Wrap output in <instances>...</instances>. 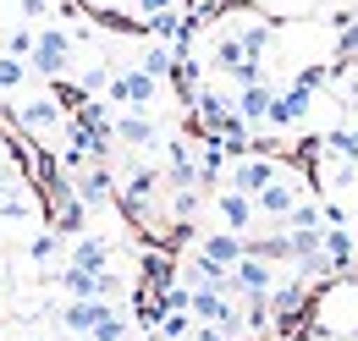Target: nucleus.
<instances>
[{"label": "nucleus", "mask_w": 358, "mask_h": 341, "mask_svg": "<svg viewBox=\"0 0 358 341\" xmlns=\"http://www.w3.org/2000/svg\"><path fill=\"white\" fill-rule=\"evenodd\" d=\"M275 160H265V154H243V160H231V170H226V187L231 193H243V198H254L259 187H270V176H275Z\"/></svg>", "instance_id": "obj_3"}, {"label": "nucleus", "mask_w": 358, "mask_h": 341, "mask_svg": "<svg viewBox=\"0 0 358 341\" xmlns=\"http://www.w3.org/2000/svg\"><path fill=\"white\" fill-rule=\"evenodd\" d=\"M275 275H281V270H275L270 259H259V254H243L237 264H231V281H226V286H237L243 298H265Z\"/></svg>", "instance_id": "obj_4"}, {"label": "nucleus", "mask_w": 358, "mask_h": 341, "mask_svg": "<svg viewBox=\"0 0 358 341\" xmlns=\"http://www.w3.org/2000/svg\"><path fill=\"white\" fill-rule=\"evenodd\" d=\"M199 259H210V264L231 270V264L243 259V237H237V231H215V237H204V242H199Z\"/></svg>", "instance_id": "obj_15"}, {"label": "nucleus", "mask_w": 358, "mask_h": 341, "mask_svg": "<svg viewBox=\"0 0 358 341\" xmlns=\"http://www.w3.org/2000/svg\"><path fill=\"white\" fill-rule=\"evenodd\" d=\"M105 83H110V72H105V66H89V72H83V88H89V94H99Z\"/></svg>", "instance_id": "obj_33"}, {"label": "nucleus", "mask_w": 358, "mask_h": 341, "mask_svg": "<svg viewBox=\"0 0 358 341\" xmlns=\"http://www.w3.org/2000/svg\"><path fill=\"white\" fill-rule=\"evenodd\" d=\"M110 138H116V143H138V149H143V143H155V138H160V127H155L149 116H116V122H110Z\"/></svg>", "instance_id": "obj_17"}, {"label": "nucleus", "mask_w": 358, "mask_h": 341, "mask_svg": "<svg viewBox=\"0 0 358 341\" xmlns=\"http://www.w3.org/2000/svg\"><path fill=\"white\" fill-rule=\"evenodd\" d=\"M0 220H34V198L6 193V198H0Z\"/></svg>", "instance_id": "obj_28"}, {"label": "nucleus", "mask_w": 358, "mask_h": 341, "mask_svg": "<svg viewBox=\"0 0 358 341\" xmlns=\"http://www.w3.org/2000/svg\"><path fill=\"white\" fill-rule=\"evenodd\" d=\"M22 6V17H50V0H17Z\"/></svg>", "instance_id": "obj_34"}, {"label": "nucleus", "mask_w": 358, "mask_h": 341, "mask_svg": "<svg viewBox=\"0 0 358 341\" xmlns=\"http://www.w3.org/2000/svg\"><path fill=\"white\" fill-rule=\"evenodd\" d=\"M122 336H127V314L110 303V314H105V319H99V325L89 331V341H122Z\"/></svg>", "instance_id": "obj_25"}, {"label": "nucleus", "mask_w": 358, "mask_h": 341, "mask_svg": "<svg viewBox=\"0 0 358 341\" xmlns=\"http://www.w3.org/2000/svg\"><path fill=\"white\" fill-rule=\"evenodd\" d=\"M187 314L210 331H237V308L226 303V286H187Z\"/></svg>", "instance_id": "obj_2"}, {"label": "nucleus", "mask_w": 358, "mask_h": 341, "mask_svg": "<svg viewBox=\"0 0 358 341\" xmlns=\"http://www.w3.org/2000/svg\"><path fill=\"white\" fill-rule=\"evenodd\" d=\"M105 314H110V303H105V298H72V303H66V314H61V325H66L72 336H89Z\"/></svg>", "instance_id": "obj_10"}, {"label": "nucleus", "mask_w": 358, "mask_h": 341, "mask_svg": "<svg viewBox=\"0 0 358 341\" xmlns=\"http://www.w3.org/2000/svg\"><path fill=\"white\" fill-rule=\"evenodd\" d=\"M281 220H287V231H320V226H325V215L314 210V204H303V198L281 215Z\"/></svg>", "instance_id": "obj_23"}, {"label": "nucleus", "mask_w": 358, "mask_h": 341, "mask_svg": "<svg viewBox=\"0 0 358 341\" xmlns=\"http://www.w3.org/2000/svg\"><path fill=\"white\" fill-rule=\"evenodd\" d=\"M11 187H17V182H11V176H6V170H0V198H6V193H11Z\"/></svg>", "instance_id": "obj_35"}, {"label": "nucleus", "mask_w": 358, "mask_h": 341, "mask_svg": "<svg viewBox=\"0 0 358 341\" xmlns=\"http://www.w3.org/2000/svg\"><path fill=\"white\" fill-rule=\"evenodd\" d=\"M0 286H6V281H0Z\"/></svg>", "instance_id": "obj_37"}, {"label": "nucleus", "mask_w": 358, "mask_h": 341, "mask_svg": "<svg viewBox=\"0 0 358 341\" xmlns=\"http://www.w3.org/2000/svg\"><path fill=\"white\" fill-rule=\"evenodd\" d=\"M358 286H342V292H331V298H325V308H320V331H342V336H348V331H358Z\"/></svg>", "instance_id": "obj_9"}, {"label": "nucleus", "mask_w": 358, "mask_h": 341, "mask_svg": "<svg viewBox=\"0 0 358 341\" xmlns=\"http://www.w3.org/2000/svg\"><path fill=\"white\" fill-rule=\"evenodd\" d=\"M34 50V28H17L11 39H6V55H28Z\"/></svg>", "instance_id": "obj_31"}, {"label": "nucleus", "mask_w": 358, "mask_h": 341, "mask_svg": "<svg viewBox=\"0 0 358 341\" xmlns=\"http://www.w3.org/2000/svg\"><path fill=\"white\" fill-rule=\"evenodd\" d=\"M353 160H358V127H353Z\"/></svg>", "instance_id": "obj_36"}, {"label": "nucleus", "mask_w": 358, "mask_h": 341, "mask_svg": "<svg viewBox=\"0 0 358 341\" xmlns=\"http://www.w3.org/2000/svg\"><path fill=\"white\" fill-rule=\"evenodd\" d=\"M155 187H160V176H155V170H133L127 198H133V204H149V198H155Z\"/></svg>", "instance_id": "obj_27"}, {"label": "nucleus", "mask_w": 358, "mask_h": 341, "mask_svg": "<svg viewBox=\"0 0 358 341\" xmlns=\"http://www.w3.org/2000/svg\"><path fill=\"white\" fill-rule=\"evenodd\" d=\"M55 254H61V237H55V231H39V237H34V248H28L34 264H50Z\"/></svg>", "instance_id": "obj_29"}, {"label": "nucleus", "mask_w": 358, "mask_h": 341, "mask_svg": "<svg viewBox=\"0 0 358 341\" xmlns=\"http://www.w3.org/2000/svg\"><path fill=\"white\" fill-rule=\"evenodd\" d=\"M309 110H314V94L292 83L287 94H270L265 122H270V127H298V122H309Z\"/></svg>", "instance_id": "obj_6"}, {"label": "nucleus", "mask_w": 358, "mask_h": 341, "mask_svg": "<svg viewBox=\"0 0 358 341\" xmlns=\"http://www.w3.org/2000/svg\"><path fill=\"white\" fill-rule=\"evenodd\" d=\"M215 210H221L226 231H248V226H254V198H243V193H231V187L215 198Z\"/></svg>", "instance_id": "obj_16"}, {"label": "nucleus", "mask_w": 358, "mask_h": 341, "mask_svg": "<svg viewBox=\"0 0 358 341\" xmlns=\"http://www.w3.org/2000/svg\"><path fill=\"white\" fill-rule=\"evenodd\" d=\"M105 99H122V105H138V110H143V105L160 99V83H155L149 72H122V78L105 83Z\"/></svg>", "instance_id": "obj_8"}, {"label": "nucleus", "mask_w": 358, "mask_h": 341, "mask_svg": "<svg viewBox=\"0 0 358 341\" xmlns=\"http://www.w3.org/2000/svg\"><path fill=\"white\" fill-rule=\"evenodd\" d=\"M331 78H336L331 66H303V72H298V88H309V94H314V88H325Z\"/></svg>", "instance_id": "obj_30"}, {"label": "nucleus", "mask_w": 358, "mask_h": 341, "mask_svg": "<svg viewBox=\"0 0 358 341\" xmlns=\"http://www.w3.org/2000/svg\"><path fill=\"white\" fill-rule=\"evenodd\" d=\"M66 264L105 270V264H110V242H105V237H72V242H66Z\"/></svg>", "instance_id": "obj_13"}, {"label": "nucleus", "mask_w": 358, "mask_h": 341, "mask_svg": "<svg viewBox=\"0 0 358 341\" xmlns=\"http://www.w3.org/2000/svg\"><path fill=\"white\" fill-rule=\"evenodd\" d=\"M50 231H55L61 242H72V237H83V231H89V204L72 193V182L55 193V226H50Z\"/></svg>", "instance_id": "obj_7"}, {"label": "nucleus", "mask_w": 358, "mask_h": 341, "mask_svg": "<svg viewBox=\"0 0 358 341\" xmlns=\"http://www.w3.org/2000/svg\"><path fill=\"white\" fill-rule=\"evenodd\" d=\"M320 248L336 259V264H348L353 259V231L348 226H320Z\"/></svg>", "instance_id": "obj_19"}, {"label": "nucleus", "mask_w": 358, "mask_h": 341, "mask_svg": "<svg viewBox=\"0 0 358 341\" xmlns=\"http://www.w3.org/2000/svg\"><path fill=\"white\" fill-rule=\"evenodd\" d=\"M171 176H177V187H199V160H193V143H171Z\"/></svg>", "instance_id": "obj_20"}, {"label": "nucleus", "mask_w": 358, "mask_h": 341, "mask_svg": "<svg viewBox=\"0 0 358 341\" xmlns=\"http://www.w3.org/2000/svg\"><path fill=\"white\" fill-rule=\"evenodd\" d=\"M270 94H275V88H270L265 78H259V83H243V88H237V116H243L248 127H259V122H265Z\"/></svg>", "instance_id": "obj_14"}, {"label": "nucleus", "mask_w": 358, "mask_h": 341, "mask_svg": "<svg viewBox=\"0 0 358 341\" xmlns=\"http://www.w3.org/2000/svg\"><path fill=\"white\" fill-rule=\"evenodd\" d=\"M72 187H78V198L89 204V210H105L110 198H116V182H110V170H83V176H72Z\"/></svg>", "instance_id": "obj_12"}, {"label": "nucleus", "mask_w": 358, "mask_h": 341, "mask_svg": "<svg viewBox=\"0 0 358 341\" xmlns=\"http://www.w3.org/2000/svg\"><path fill=\"white\" fill-rule=\"evenodd\" d=\"M28 66H34L39 78H66V72H72V34H61V28H45V34H34Z\"/></svg>", "instance_id": "obj_1"}, {"label": "nucleus", "mask_w": 358, "mask_h": 341, "mask_svg": "<svg viewBox=\"0 0 358 341\" xmlns=\"http://www.w3.org/2000/svg\"><path fill=\"white\" fill-rule=\"evenodd\" d=\"M61 286H66V298H94V270L61 264Z\"/></svg>", "instance_id": "obj_24"}, {"label": "nucleus", "mask_w": 358, "mask_h": 341, "mask_svg": "<svg viewBox=\"0 0 358 341\" xmlns=\"http://www.w3.org/2000/svg\"><path fill=\"white\" fill-rule=\"evenodd\" d=\"M61 122H66V116H61L55 99H28V105H17V127L22 132H55Z\"/></svg>", "instance_id": "obj_11"}, {"label": "nucleus", "mask_w": 358, "mask_h": 341, "mask_svg": "<svg viewBox=\"0 0 358 341\" xmlns=\"http://www.w3.org/2000/svg\"><path fill=\"white\" fill-rule=\"evenodd\" d=\"M270 39H275V28L270 22H248L243 34H237V44L248 50V61H265V50H270Z\"/></svg>", "instance_id": "obj_21"}, {"label": "nucleus", "mask_w": 358, "mask_h": 341, "mask_svg": "<svg viewBox=\"0 0 358 341\" xmlns=\"http://www.w3.org/2000/svg\"><path fill=\"white\" fill-rule=\"evenodd\" d=\"M171 66H177V50H171V44H149V50H143V66H138V72H149V78H155V83H166V78H171Z\"/></svg>", "instance_id": "obj_18"}, {"label": "nucleus", "mask_w": 358, "mask_h": 341, "mask_svg": "<svg viewBox=\"0 0 358 341\" xmlns=\"http://www.w3.org/2000/svg\"><path fill=\"white\" fill-rule=\"evenodd\" d=\"M336 55H353V61H358V22H348V28H342V39H336Z\"/></svg>", "instance_id": "obj_32"}, {"label": "nucleus", "mask_w": 358, "mask_h": 341, "mask_svg": "<svg viewBox=\"0 0 358 341\" xmlns=\"http://www.w3.org/2000/svg\"><path fill=\"white\" fill-rule=\"evenodd\" d=\"M298 198H303V182L275 170V176H270V187H259V193H254V215H275V220H281V215L292 210Z\"/></svg>", "instance_id": "obj_5"}, {"label": "nucleus", "mask_w": 358, "mask_h": 341, "mask_svg": "<svg viewBox=\"0 0 358 341\" xmlns=\"http://www.w3.org/2000/svg\"><path fill=\"white\" fill-rule=\"evenodd\" d=\"M155 331H160V341H187L193 336V314H187V308H171V314L155 319Z\"/></svg>", "instance_id": "obj_22"}, {"label": "nucleus", "mask_w": 358, "mask_h": 341, "mask_svg": "<svg viewBox=\"0 0 358 341\" xmlns=\"http://www.w3.org/2000/svg\"><path fill=\"white\" fill-rule=\"evenodd\" d=\"M22 83H28V61L22 55H0V94H11Z\"/></svg>", "instance_id": "obj_26"}]
</instances>
